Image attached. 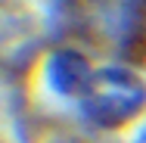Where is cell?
<instances>
[{
    "label": "cell",
    "instance_id": "obj_1",
    "mask_svg": "<svg viewBox=\"0 0 146 143\" xmlns=\"http://www.w3.org/2000/svg\"><path fill=\"white\" fill-rule=\"evenodd\" d=\"M59 16L72 34L90 41H100V25L109 22L121 62L146 69V0H59Z\"/></svg>",
    "mask_w": 146,
    "mask_h": 143
},
{
    "label": "cell",
    "instance_id": "obj_2",
    "mask_svg": "<svg viewBox=\"0 0 146 143\" xmlns=\"http://www.w3.org/2000/svg\"><path fill=\"white\" fill-rule=\"evenodd\" d=\"M75 93L81 96V109L87 115V121L103 131L124 128L131 118H137V112L146 103L143 84L127 69L87 72Z\"/></svg>",
    "mask_w": 146,
    "mask_h": 143
}]
</instances>
